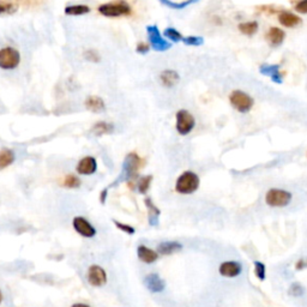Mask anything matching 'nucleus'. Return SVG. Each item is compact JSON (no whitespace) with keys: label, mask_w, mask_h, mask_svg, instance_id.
<instances>
[{"label":"nucleus","mask_w":307,"mask_h":307,"mask_svg":"<svg viewBox=\"0 0 307 307\" xmlns=\"http://www.w3.org/2000/svg\"><path fill=\"white\" fill-rule=\"evenodd\" d=\"M200 185V179L192 171H186L181 173L175 181V191L180 194H192L194 193Z\"/></svg>","instance_id":"obj_1"},{"label":"nucleus","mask_w":307,"mask_h":307,"mask_svg":"<svg viewBox=\"0 0 307 307\" xmlns=\"http://www.w3.org/2000/svg\"><path fill=\"white\" fill-rule=\"evenodd\" d=\"M140 167V158L136 152L127 154L123 162V171H121L119 179L114 182V185L119 184L121 181L131 180L137 175V172Z\"/></svg>","instance_id":"obj_2"},{"label":"nucleus","mask_w":307,"mask_h":307,"mask_svg":"<svg viewBox=\"0 0 307 307\" xmlns=\"http://www.w3.org/2000/svg\"><path fill=\"white\" fill-rule=\"evenodd\" d=\"M293 194L282 188H270L265 194V203L270 208H284L289 206Z\"/></svg>","instance_id":"obj_3"},{"label":"nucleus","mask_w":307,"mask_h":307,"mask_svg":"<svg viewBox=\"0 0 307 307\" xmlns=\"http://www.w3.org/2000/svg\"><path fill=\"white\" fill-rule=\"evenodd\" d=\"M98 12L105 17H121V16H129L132 12L131 6L124 0L106 3L98 6Z\"/></svg>","instance_id":"obj_4"},{"label":"nucleus","mask_w":307,"mask_h":307,"mask_svg":"<svg viewBox=\"0 0 307 307\" xmlns=\"http://www.w3.org/2000/svg\"><path fill=\"white\" fill-rule=\"evenodd\" d=\"M175 129L180 136H187L192 132V130L196 126V120L190 112L186 110H180L175 115Z\"/></svg>","instance_id":"obj_5"},{"label":"nucleus","mask_w":307,"mask_h":307,"mask_svg":"<svg viewBox=\"0 0 307 307\" xmlns=\"http://www.w3.org/2000/svg\"><path fill=\"white\" fill-rule=\"evenodd\" d=\"M229 102L233 106V108H235L240 113H247L252 110L254 105L253 98L241 90L233 91L229 96Z\"/></svg>","instance_id":"obj_6"},{"label":"nucleus","mask_w":307,"mask_h":307,"mask_svg":"<svg viewBox=\"0 0 307 307\" xmlns=\"http://www.w3.org/2000/svg\"><path fill=\"white\" fill-rule=\"evenodd\" d=\"M21 63V54L14 47H4L0 49V69L14 70Z\"/></svg>","instance_id":"obj_7"},{"label":"nucleus","mask_w":307,"mask_h":307,"mask_svg":"<svg viewBox=\"0 0 307 307\" xmlns=\"http://www.w3.org/2000/svg\"><path fill=\"white\" fill-rule=\"evenodd\" d=\"M146 33H148L150 47L152 49L158 50V52H166L169 48H172V44L166 38H163L156 25H148L146 27Z\"/></svg>","instance_id":"obj_8"},{"label":"nucleus","mask_w":307,"mask_h":307,"mask_svg":"<svg viewBox=\"0 0 307 307\" xmlns=\"http://www.w3.org/2000/svg\"><path fill=\"white\" fill-rule=\"evenodd\" d=\"M86 280H88V283L92 287H102L107 283V273L100 265L92 264L88 269Z\"/></svg>","instance_id":"obj_9"},{"label":"nucleus","mask_w":307,"mask_h":307,"mask_svg":"<svg viewBox=\"0 0 307 307\" xmlns=\"http://www.w3.org/2000/svg\"><path fill=\"white\" fill-rule=\"evenodd\" d=\"M72 226L73 229H75L79 235L83 236V238L91 239L96 235L95 227L83 216H76L75 219L72 220Z\"/></svg>","instance_id":"obj_10"},{"label":"nucleus","mask_w":307,"mask_h":307,"mask_svg":"<svg viewBox=\"0 0 307 307\" xmlns=\"http://www.w3.org/2000/svg\"><path fill=\"white\" fill-rule=\"evenodd\" d=\"M242 273L241 263L235 261H226L222 262L219 267V274L221 276L227 278H235L239 277Z\"/></svg>","instance_id":"obj_11"},{"label":"nucleus","mask_w":307,"mask_h":307,"mask_svg":"<svg viewBox=\"0 0 307 307\" xmlns=\"http://www.w3.org/2000/svg\"><path fill=\"white\" fill-rule=\"evenodd\" d=\"M76 169L81 175H92L97 171V161L94 156H84L77 163Z\"/></svg>","instance_id":"obj_12"},{"label":"nucleus","mask_w":307,"mask_h":307,"mask_svg":"<svg viewBox=\"0 0 307 307\" xmlns=\"http://www.w3.org/2000/svg\"><path fill=\"white\" fill-rule=\"evenodd\" d=\"M144 286L154 294L162 293L166 289V282L158 274H149L144 277Z\"/></svg>","instance_id":"obj_13"},{"label":"nucleus","mask_w":307,"mask_h":307,"mask_svg":"<svg viewBox=\"0 0 307 307\" xmlns=\"http://www.w3.org/2000/svg\"><path fill=\"white\" fill-rule=\"evenodd\" d=\"M259 72L263 76L270 77V79L276 84H282L283 83V75L280 72V66L278 65H270V64H264L259 67Z\"/></svg>","instance_id":"obj_14"},{"label":"nucleus","mask_w":307,"mask_h":307,"mask_svg":"<svg viewBox=\"0 0 307 307\" xmlns=\"http://www.w3.org/2000/svg\"><path fill=\"white\" fill-rule=\"evenodd\" d=\"M159 253L155 249L146 247L145 245H139L137 247V257L140 262L145 264H154L155 262H158L159 259Z\"/></svg>","instance_id":"obj_15"},{"label":"nucleus","mask_w":307,"mask_h":307,"mask_svg":"<svg viewBox=\"0 0 307 307\" xmlns=\"http://www.w3.org/2000/svg\"><path fill=\"white\" fill-rule=\"evenodd\" d=\"M144 203H145L146 209H148V221H149V225L152 227L159 226L160 223V215H161V210L159 209L158 207L154 204V201L151 198L146 197L145 199H144Z\"/></svg>","instance_id":"obj_16"},{"label":"nucleus","mask_w":307,"mask_h":307,"mask_svg":"<svg viewBox=\"0 0 307 307\" xmlns=\"http://www.w3.org/2000/svg\"><path fill=\"white\" fill-rule=\"evenodd\" d=\"M278 22L286 28H295L301 23V18L299 16L289 11H281L278 15Z\"/></svg>","instance_id":"obj_17"},{"label":"nucleus","mask_w":307,"mask_h":307,"mask_svg":"<svg viewBox=\"0 0 307 307\" xmlns=\"http://www.w3.org/2000/svg\"><path fill=\"white\" fill-rule=\"evenodd\" d=\"M182 247L184 246L178 241H162L158 245V253L162 255H171L180 252Z\"/></svg>","instance_id":"obj_18"},{"label":"nucleus","mask_w":307,"mask_h":307,"mask_svg":"<svg viewBox=\"0 0 307 307\" xmlns=\"http://www.w3.org/2000/svg\"><path fill=\"white\" fill-rule=\"evenodd\" d=\"M84 105L86 110L92 112V113H102V112L106 111V104L100 96H89L85 100Z\"/></svg>","instance_id":"obj_19"},{"label":"nucleus","mask_w":307,"mask_h":307,"mask_svg":"<svg viewBox=\"0 0 307 307\" xmlns=\"http://www.w3.org/2000/svg\"><path fill=\"white\" fill-rule=\"evenodd\" d=\"M160 81H161L162 85L166 86V88H173L180 81V77H179V73L174 71V70H165L160 75Z\"/></svg>","instance_id":"obj_20"},{"label":"nucleus","mask_w":307,"mask_h":307,"mask_svg":"<svg viewBox=\"0 0 307 307\" xmlns=\"http://www.w3.org/2000/svg\"><path fill=\"white\" fill-rule=\"evenodd\" d=\"M284 37H286V34H284V31L282 29L273 27L269 29L268 34H267V40L268 42L270 43V46L273 47H277L280 46V44H282V42L284 41Z\"/></svg>","instance_id":"obj_21"},{"label":"nucleus","mask_w":307,"mask_h":307,"mask_svg":"<svg viewBox=\"0 0 307 307\" xmlns=\"http://www.w3.org/2000/svg\"><path fill=\"white\" fill-rule=\"evenodd\" d=\"M16 155L14 150L8 149V148H2L0 149V171L8 168L9 166H11L15 162Z\"/></svg>","instance_id":"obj_22"},{"label":"nucleus","mask_w":307,"mask_h":307,"mask_svg":"<svg viewBox=\"0 0 307 307\" xmlns=\"http://www.w3.org/2000/svg\"><path fill=\"white\" fill-rule=\"evenodd\" d=\"M113 131L114 125L107 123V121H98V123H96L94 126L91 127V132L97 137L105 136V134H111L113 133Z\"/></svg>","instance_id":"obj_23"},{"label":"nucleus","mask_w":307,"mask_h":307,"mask_svg":"<svg viewBox=\"0 0 307 307\" xmlns=\"http://www.w3.org/2000/svg\"><path fill=\"white\" fill-rule=\"evenodd\" d=\"M90 12V8L86 5H71L65 8V15L67 16H83Z\"/></svg>","instance_id":"obj_24"},{"label":"nucleus","mask_w":307,"mask_h":307,"mask_svg":"<svg viewBox=\"0 0 307 307\" xmlns=\"http://www.w3.org/2000/svg\"><path fill=\"white\" fill-rule=\"evenodd\" d=\"M238 29L240 30V33L247 35V36H252L257 33L258 30V23L255 21L251 22H244V23H240Z\"/></svg>","instance_id":"obj_25"},{"label":"nucleus","mask_w":307,"mask_h":307,"mask_svg":"<svg viewBox=\"0 0 307 307\" xmlns=\"http://www.w3.org/2000/svg\"><path fill=\"white\" fill-rule=\"evenodd\" d=\"M62 185L64 187L71 188L72 190V188L81 187L82 180H81V178H78L75 174H69V175H66V177H64Z\"/></svg>","instance_id":"obj_26"},{"label":"nucleus","mask_w":307,"mask_h":307,"mask_svg":"<svg viewBox=\"0 0 307 307\" xmlns=\"http://www.w3.org/2000/svg\"><path fill=\"white\" fill-rule=\"evenodd\" d=\"M160 3L163 5L168 6L169 9L173 10H184L185 8H187L188 5L194 4V3L199 2V0H186V2H182V3H174L172 2V0H159Z\"/></svg>","instance_id":"obj_27"},{"label":"nucleus","mask_w":307,"mask_h":307,"mask_svg":"<svg viewBox=\"0 0 307 307\" xmlns=\"http://www.w3.org/2000/svg\"><path fill=\"white\" fill-rule=\"evenodd\" d=\"M152 181V175H145V177H140L138 182H137V191L140 194H145L149 191L150 185Z\"/></svg>","instance_id":"obj_28"},{"label":"nucleus","mask_w":307,"mask_h":307,"mask_svg":"<svg viewBox=\"0 0 307 307\" xmlns=\"http://www.w3.org/2000/svg\"><path fill=\"white\" fill-rule=\"evenodd\" d=\"M253 269L255 277H257L261 282L265 281V278H267V267H265V264L259 261H255L253 263Z\"/></svg>","instance_id":"obj_29"},{"label":"nucleus","mask_w":307,"mask_h":307,"mask_svg":"<svg viewBox=\"0 0 307 307\" xmlns=\"http://www.w3.org/2000/svg\"><path fill=\"white\" fill-rule=\"evenodd\" d=\"M163 36H165L166 38H168V40H171L172 42H181L182 38H184V36L179 33V31L177 30V29L174 28H167L165 30V33H163Z\"/></svg>","instance_id":"obj_30"},{"label":"nucleus","mask_w":307,"mask_h":307,"mask_svg":"<svg viewBox=\"0 0 307 307\" xmlns=\"http://www.w3.org/2000/svg\"><path fill=\"white\" fill-rule=\"evenodd\" d=\"M303 293H305V288L299 282H294L288 288V294H289L290 296H301L303 295Z\"/></svg>","instance_id":"obj_31"},{"label":"nucleus","mask_w":307,"mask_h":307,"mask_svg":"<svg viewBox=\"0 0 307 307\" xmlns=\"http://www.w3.org/2000/svg\"><path fill=\"white\" fill-rule=\"evenodd\" d=\"M113 223L118 229L121 230V232H124L125 234L133 235L134 233H136V229H134L132 226L126 225V223H123V222H119V221H117V220H113Z\"/></svg>","instance_id":"obj_32"},{"label":"nucleus","mask_w":307,"mask_h":307,"mask_svg":"<svg viewBox=\"0 0 307 307\" xmlns=\"http://www.w3.org/2000/svg\"><path fill=\"white\" fill-rule=\"evenodd\" d=\"M83 57H84L85 60H88V62H90V63H100L101 62L100 54H98L97 50H95V49H86L84 54H83Z\"/></svg>","instance_id":"obj_33"},{"label":"nucleus","mask_w":307,"mask_h":307,"mask_svg":"<svg viewBox=\"0 0 307 307\" xmlns=\"http://www.w3.org/2000/svg\"><path fill=\"white\" fill-rule=\"evenodd\" d=\"M181 42H184L185 44H187V46H201V44L204 43V38L201 36H187L182 38Z\"/></svg>","instance_id":"obj_34"},{"label":"nucleus","mask_w":307,"mask_h":307,"mask_svg":"<svg viewBox=\"0 0 307 307\" xmlns=\"http://www.w3.org/2000/svg\"><path fill=\"white\" fill-rule=\"evenodd\" d=\"M15 11V6L9 3H0V15L11 14Z\"/></svg>","instance_id":"obj_35"},{"label":"nucleus","mask_w":307,"mask_h":307,"mask_svg":"<svg viewBox=\"0 0 307 307\" xmlns=\"http://www.w3.org/2000/svg\"><path fill=\"white\" fill-rule=\"evenodd\" d=\"M295 10L299 14H307V0H300L296 3Z\"/></svg>","instance_id":"obj_36"},{"label":"nucleus","mask_w":307,"mask_h":307,"mask_svg":"<svg viewBox=\"0 0 307 307\" xmlns=\"http://www.w3.org/2000/svg\"><path fill=\"white\" fill-rule=\"evenodd\" d=\"M150 50V46L148 43H144V42H140L137 44V48H136V52L139 53V54H146Z\"/></svg>","instance_id":"obj_37"},{"label":"nucleus","mask_w":307,"mask_h":307,"mask_svg":"<svg viewBox=\"0 0 307 307\" xmlns=\"http://www.w3.org/2000/svg\"><path fill=\"white\" fill-rule=\"evenodd\" d=\"M307 268V257L299 259V261L295 263V269L296 270H303V269Z\"/></svg>","instance_id":"obj_38"},{"label":"nucleus","mask_w":307,"mask_h":307,"mask_svg":"<svg viewBox=\"0 0 307 307\" xmlns=\"http://www.w3.org/2000/svg\"><path fill=\"white\" fill-rule=\"evenodd\" d=\"M107 194H108V188H105V190H102L101 194H100L101 204H105L106 203V199H107Z\"/></svg>","instance_id":"obj_39"},{"label":"nucleus","mask_w":307,"mask_h":307,"mask_svg":"<svg viewBox=\"0 0 307 307\" xmlns=\"http://www.w3.org/2000/svg\"><path fill=\"white\" fill-rule=\"evenodd\" d=\"M71 307H91V306L86 305V303H82V302H76V303H73V305H72Z\"/></svg>","instance_id":"obj_40"},{"label":"nucleus","mask_w":307,"mask_h":307,"mask_svg":"<svg viewBox=\"0 0 307 307\" xmlns=\"http://www.w3.org/2000/svg\"><path fill=\"white\" fill-rule=\"evenodd\" d=\"M3 302V293H2V290H0V303Z\"/></svg>","instance_id":"obj_41"},{"label":"nucleus","mask_w":307,"mask_h":307,"mask_svg":"<svg viewBox=\"0 0 307 307\" xmlns=\"http://www.w3.org/2000/svg\"><path fill=\"white\" fill-rule=\"evenodd\" d=\"M306 156H307V155H306Z\"/></svg>","instance_id":"obj_42"}]
</instances>
